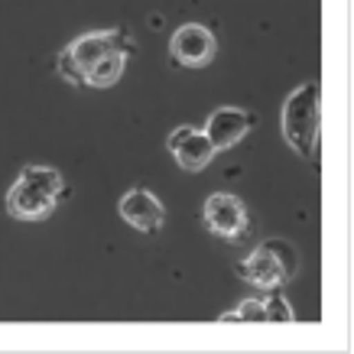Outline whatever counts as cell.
<instances>
[{"mask_svg": "<svg viewBox=\"0 0 354 354\" xmlns=\"http://www.w3.org/2000/svg\"><path fill=\"white\" fill-rule=\"evenodd\" d=\"M62 195V172L53 166H26L7 192V212L17 221H43L55 212V202Z\"/></svg>", "mask_w": 354, "mask_h": 354, "instance_id": "6da1fadb", "label": "cell"}, {"mask_svg": "<svg viewBox=\"0 0 354 354\" xmlns=\"http://www.w3.org/2000/svg\"><path fill=\"white\" fill-rule=\"evenodd\" d=\"M283 140L299 156H312L319 147V127H322V88L315 82L292 88L283 101Z\"/></svg>", "mask_w": 354, "mask_h": 354, "instance_id": "7a4b0ae2", "label": "cell"}, {"mask_svg": "<svg viewBox=\"0 0 354 354\" xmlns=\"http://www.w3.org/2000/svg\"><path fill=\"white\" fill-rule=\"evenodd\" d=\"M169 53L185 68H205L218 53L215 32L208 30V26H202V23H185V26H179V30L172 32Z\"/></svg>", "mask_w": 354, "mask_h": 354, "instance_id": "3957f363", "label": "cell"}, {"mask_svg": "<svg viewBox=\"0 0 354 354\" xmlns=\"http://www.w3.org/2000/svg\"><path fill=\"white\" fill-rule=\"evenodd\" d=\"M205 225L208 231H215L218 237H227V241H237V237L247 231V208L237 195L218 192L205 202Z\"/></svg>", "mask_w": 354, "mask_h": 354, "instance_id": "277c9868", "label": "cell"}, {"mask_svg": "<svg viewBox=\"0 0 354 354\" xmlns=\"http://www.w3.org/2000/svg\"><path fill=\"white\" fill-rule=\"evenodd\" d=\"M166 147H169V153L176 156V162L189 172L205 169L208 162L215 160V147H212V140L205 137V130L189 127V124L172 130L169 140H166Z\"/></svg>", "mask_w": 354, "mask_h": 354, "instance_id": "5b68a950", "label": "cell"}, {"mask_svg": "<svg viewBox=\"0 0 354 354\" xmlns=\"http://www.w3.org/2000/svg\"><path fill=\"white\" fill-rule=\"evenodd\" d=\"M250 127H254V118H250V111L244 108H218L212 118H208V124H205V137L212 140V147L218 150H231L234 143H241V140L250 133Z\"/></svg>", "mask_w": 354, "mask_h": 354, "instance_id": "8992f818", "label": "cell"}, {"mask_svg": "<svg viewBox=\"0 0 354 354\" xmlns=\"http://www.w3.org/2000/svg\"><path fill=\"white\" fill-rule=\"evenodd\" d=\"M118 212L130 227L147 231V234H150V231H160L162 221H166V208H162V202L153 192H147V189H130V192L120 198Z\"/></svg>", "mask_w": 354, "mask_h": 354, "instance_id": "52a82bcc", "label": "cell"}, {"mask_svg": "<svg viewBox=\"0 0 354 354\" xmlns=\"http://www.w3.org/2000/svg\"><path fill=\"white\" fill-rule=\"evenodd\" d=\"M237 277L247 279V283L257 286V290H277V286L286 283V273H283L277 254H273L267 244H260L250 257L237 263Z\"/></svg>", "mask_w": 354, "mask_h": 354, "instance_id": "ba28073f", "label": "cell"}, {"mask_svg": "<svg viewBox=\"0 0 354 354\" xmlns=\"http://www.w3.org/2000/svg\"><path fill=\"white\" fill-rule=\"evenodd\" d=\"M68 55L75 59V65L85 72L88 65H95L97 59H104L108 53L114 49H124V32L120 30H101V32H85V36H78L75 43L65 46Z\"/></svg>", "mask_w": 354, "mask_h": 354, "instance_id": "9c48e42d", "label": "cell"}, {"mask_svg": "<svg viewBox=\"0 0 354 354\" xmlns=\"http://www.w3.org/2000/svg\"><path fill=\"white\" fill-rule=\"evenodd\" d=\"M124 59H127L124 49H114L104 59H97L95 65H88L85 72H82V82L91 88H111L120 78V72H124Z\"/></svg>", "mask_w": 354, "mask_h": 354, "instance_id": "30bf717a", "label": "cell"}, {"mask_svg": "<svg viewBox=\"0 0 354 354\" xmlns=\"http://www.w3.org/2000/svg\"><path fill=\"white\" fill-rule=\"evenodd\" d=\"M267 247L277 254L279 267H283V273H286V279L296 277V267H299V257H296V250H292V244H286V241H267Z\"/></svg>", "mask_w": 354, "mask_h": 354, "instance_id": "8fae6325", "label": "cell"}, {"mask_svg": "<svg viewBox=\"0 0 354 354\" xmlns=\"http://www.w3.org/2000/svg\"><path fill=\"white\" fill-rule=\"evenodd\" d=\"M263 309H267V322H292L290 302L283 299L279 292H270L267 299H263Z\"/></svg>", "mask_w": 354, "mask_h": 354, "instance_id": "7c38bea8", "label": "cell"}, {"mask_svg": "<svg viewBox=\"0 0 354 354\" xmlns=\"http://www.w3.org/2000/svg\"><path fill=\"white\" fill-rule=\"evenodd\" d=\"M237 319H241V322H267L263 299H244L237 306Z\"/></svg>", "mask_w": 354, "mask_h": 354, "instance_id": "4fadbf2b", "label": "cell"}, {"mask_svg": "<svg viewBox=\"0 0 354 354\" xmlns=\"http://www.w3.org/2000/svg\"><path fill=\"white\" fill-rule=\"evenodd\" d=\"M59 75L68 78L72 85H78V82H82V68H78L75 59L68 55V49H62V53H59Z\"/></svg>", "mask_w": 354, "mask_h": 354, "instance_id": "5bb4252c", "label": "cell"}, {"mask_svg": "<svg viewBox=\"0 0 354 354\" xmlns=\"http://www.w3.org/2000/svg\"><path fill=\"white\" fill-rule=\"evenodd\" d=\"M218 322H241V319H237V312H225V315H221Z\"/></svg>", "mask_w": 354, "mask_h": 354, "instance_id": "9a60e30c", "label": "cell"}]
</instances>
